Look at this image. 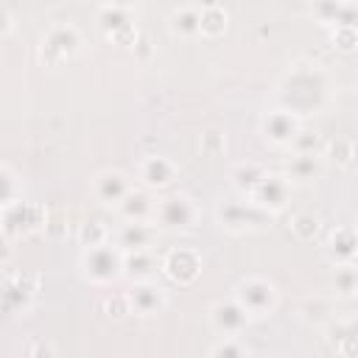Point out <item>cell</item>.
Here are the masks:
<instances>
[{"label":"cell","instance_id":"23","mask_svg":"<svg viewBox=\"0 0 358 358\" xmlns=\"http://www.w3.org/2000/svg\"><path fill=\"white\" fill-rule=\"evenodd\" d=\"M296 316L305 322V324H313V327H327L333 319H336V305L330 296H305L296 308Z\"/></svg>","mask_w":358,"mask_h":358},{"label":"cell","instance_id":"9","mask_svg":"<svg viewBox=\"0 0 358 358\" xmlns=\"http://www.w3.org/2000/svg\"><path fill=\"white\" fill-rule=\"evenodd\" d=\"M95 22L98 28L103 31V36L120 48H131L137 42V28H134V17H131V8L126 6H98V14H95Z\"/></svg>","mask_w":358,"mask_h":358},{"label":"cell","instance_id":"15","mask_svg":"<svg viewBox=\"0 0 358 358\" xmlns=\"http://www.w3.org/2000/svg\"><path fill=\"white\" fill-rule=\"evenodd\" d=\"M176 176H179V168H176L168 157H162V154H148V157H143L140 165H137V179H140V185L148 187V190H154V193L168 190V187L176 182Z\"/></svg>","mask_w":358,"mask_h":358},{"label":"cell","instance_id":"18","mask_svg":"<svg viewBox=\"0 0 358 358\" xmlns=\"http://www.w3.org/2000/svg\"><path fill=\"white\" fill-rule=\"evenodd\" d=\"M168 34L173 39L190 42L201 36V8L193 3H182L168 14Z\"/></svg>","mask_w":358,"mask_h":358},{"label":"cell","instance_id":"35","mask_svg":"<svg viewBox=\"0 0 358 358\" xmlns=\"http://www.w3.org/2000/svg\"><path fill=\"white\" fill-rule=\"evenodd\" d=\"M330 39H333V48L350 53L358 48V28H350V25H338V28H330Z\"/></svg>","mask_w":358,"mask_h":358},{"label":"cell","instance_id":"41","mask_svg":"<svg viewBox=\"0 0 358 358\" xmlns=\"http://www.w3.org/2000/svg\"><path fill=\"white\" fill-rule=\"evenodd\" d=\"M193 6H199V8H210V6H221V0H190Z\"/></svg>","mask_w":358,"mask_h":358},{"label":"cell","instance_id":"6","mask_svg":"<svg viewBox=\"0 0 358 358\" xmlns=\"http://www.w3.org/2000/svg\"><path fill=\"white\" fill-rule=\"evenodd\" d=\"M232 296H235V299L241 302V308L252 316V322L271 316V313L277 310V305H280V291H277V285H274L271 280H266V277H243V280L235 285Z\"/></svg>","mask_w":358,"mask_h":358},{"label":"cell","instance_id":"36","mask_svg":"<svg viewBox=\"0 0 358 358\" xmlns=\"http://www.w3.org/2000/svg\"><path fill=\"white\" fill-rule=\"evenodd\" d=\"M201 151L204 154H221L224 151V134L218 129H207L201 134Z\"/></svg>","mask_w":358,"mask_h":358},{"label":"cell","instance_id":"12","mask_svg":"<svg viewBox=\"0 0 358 358\" xmlns=\"http://www.w3.org/2000/svg\"><path fill=\"white\" fill-rule=\"evenodd\" d=\"M291 196H294V182H291L285 173H271V171H268L249 199H252L257 207H263L266 213L280 215V213L291 204Z\"/></svg>","mask_w":358,"mask_h":358},{"label":"cell","instance_id":"4","mask_svg":"<svg viewBox=\"0 0 358 358\" xmlns=\"http://www.w3.org/2000/svg\"><path fill=\"white\" fill-rule=\"evenodd\" d=\"M84 48V36L81 31L73 25V22H59V25H50L42 39H39V59L48 64V67H59L70 59H76Z\"/></svg>","mask_w":358,"mask_h":358},{"label":"cell","instance_id":"17","mask_svg":"<svg viewBox=\"0 0 358 358\" xmlns=\"http://www.w3.org/2000/svg\"><path fill=\"white\" fill-rule=\"evenodd\" d=\"M129 296H131V310H134V316H143V319L159 316V313L168 308V294H165L154 280L134 282V288L129 291Z\"/></svg>","mask_w":358,"mask_h":358},{"label":"cell","instance_id":"33","mask_svg":"<svg viewBox=\"0 0 358 358\" xmlns=\"http://www.w3.org/2000/svg\"><path fill=\"white\" fill-rule=\"evenodd\" d=\"M0 185H3V190H0L3 207H8V204H14V201L22 199V182H20V176L11 171V165H3V168H0Z\"/></svg>","mask_w":358,"mask_h":358},{"label":"cell","instance_id":"1","mask_svg":"<svg viewBox=\"0 0 358 358\" xmlns=\"http://www.w3.org/2000/svg\"><path fill=\"white\" fill-rule=\"evenodd\" d=\"M330 95H333V81L313 62L291 64L277 84V106H282L299 117L322 112L330 103Z\"/></svg>","mask_w":358,"mask_h":358},{"label":"cell","instance_id":"3","mask_svg":"<svg viewBox=\"0 0 358 358\" xmlns=\"http://www.w3.org/2000/svg\"><path fill=\"white\" fill-rule=\"evenodd\" d=\"M154 224L159 227V232H173V235L193 232L199 224V207L187 193H165L157 199Z\"/></svg>","mask_w":358,"mask_h":358},{"label":"cell","instance_id":"31","mask_svg":"<svg viewBox=\"0 0 358 358\" xmlns=\"http://www.w3.org/2000/svg\"><path fill=\"white\" fill-rule=\"evenodd\" d=\"M344 3H347V0H313V3H310V17H313L319 25L333 28L336 20H338V14H341V8H344Z\"/></svg>","mask_w":358,"mask_h":358},{"label":"cell","instance_id":"10","mask_svg":"<svg viewBox=\"0 0 358 358\" xmlns=\"http://www.w3.org/2000/svg\"><path fill=\"white\" fill-rule=\"evenodd\" d=\"M302 129V117L282 109V106H271L263 117H260V137L271 145V148H291L294 137Z\"/></svg>","mask_w":358,"mask_h":358},{"label":"cell","instance_id":"11","mask_svg":"<svg viewBox=\"0 0 358 358\" xmlns=\"http://www.w3.org/2000/svg\"><path fill=\"white\" fill-rule=\"evenodd\" d=\"M90 190L95 196V201L101 207H109V210H117L120 201L134 190V179L117 168H103L92 176L90 182Z\"/></svg>","mask_w":358,"mask_h":358},{"label":"cell","instance_id":"2","mask_svg":"<svg viewBox=\"0 0 358 358\" xmlns=\"http://www.w3.org/2000/svg\"><path fill=\"white\" fill-rule=\"evenodd\" d=\"M271 218H274L271 213H266L246 196L218 201V207H215V224L229 235H246V232L266 229L271 224Z\"/></svg>","mask_w":358,"mask_h":358},{"label":"cell","instance_id":"16","mask_svg":"<svg viewBox=\"0 0 358 358\" xmlns=\"http://www.w3.org/2000/svg\"><path fill=\"white\" fill-rule=\"evenodd\" d=\"M159 238V227L154 221H123L112 232V243L120 252H137V249H151Z\"/></svg>","mask_w":358,"mask_h":358},{"label":"cell","instance_id":"7","mask_svg":"<svg viewBox=\"0 0 358 358\" xmlns=\"http://www.w3.org/2000/svg\"><path fill=\"white\" fill-rule=\"evenodd\" d=\"M36 291H39V274H31V271H6L3 274V291H0L3 310L8 316H25L34 308Z\"/></svg>","mask_w":358,"mask_h":358},{"label":"cell","instance_id":"27","mask_svg":"<svg viewBox=\"0 0 358 358\" xmlns=\"http://www.w3.org/2000/svg\"><path fill=\"white\" fill-rule=\"evenodd\" d=\"M227 28H229V14L224 11V6L201 8V36L204 39H218L227 34Z\"/></svg>","mask_w":358,"mask_h":358},{"label":"cell","instance_id":"28","mask_svg":"<svg viewBox=\"0 0 358 358\" xmlns=\"http://www.w3.org/2000/svg\"><path fill=\"white\" fill-rule=\"evenodd\" d=\"M207 355L210 358H249L252 347L241 336H218V341L210 344Z\"/></svg>","mask_w":358,"mask_h":358},{"label":"cell","instance_id":"20","mask_svg":"<svg viewBox=\"0 0 358 358\" xmlns=\"http://www.w3.org/2000/svg\"><path fill=\"white\" fill-rule=\"evenodd\" d=\"M324 168H327L324 154H291V159L285 165V176L294 185H310V182L322 179Z\"/></svg>","mask_w":358,"mask_h":358},{"label":"cell","instance_id":"8","mask_svg":"<svg viewBox=\"0 0 358 358\" xmlns=\"http://www.w3.org/2000/svg\"><path fill=\"white\" fill-rule=\"evenodd\" d=\"M45 224H48V213H45L42 204L20 199V201L3 207V235H6V241L28 238V235L45 229Z\"/></svg>","mask_w":358,"mask_h":358},{"label":"cell","instance_id":"25","mask_svg":"<svg viewBox=\"0 0 358 358\" xmlns=\"http://www.w3.org/2000/svg\"><path fill=\"white\" fill-rule=\"evenodd\" d=\"M358 157V148L350 137H336V140H327L324 143V159L327 165H336V168H350Z\"/></svg>","mask_w":358,"mask_h":358},{"label":"cell","instance_id":"38","mask_svg":"<svg viewBox=\"0 0 358 358\" xmlns=\"http://www.w3.org/2000/svg\"><path fill=\"white\" fill-rule=\"evenodd\" d=\"M129 50H131L140 62H148V59H151V53H154V45H151V39H148L145 34H140V36H137V42H134Z\"/></svg>","mask_w":358,"mask_h":358},{"label":"cell","instance_id":"34","mask_svg":"<svg viewBox=\"0 0 358 358\" xmlns=\"http://www.w3.org/2000/svg\"><path fill=\"white\" fill-rule=\"evenodd\" d=\"M103 313L112 316V319H126V316H131V313H134V310H131V296H129V294H109V296L103 299Z\"/></svg>","mask_w":358,"mask_h":358},{"label":"cell","instance_id":"29","mask_svg":"<svg viewBox=\"0 0 358 358\" xmlns=\"http://www.w3.org/2000/svg\"><path fill=\"white\" fill-rule=\"evenodd\" d=\"M76 241H78L81 249H95V246H101V243H109V241H112V232H109V227L101 224V221H84V224L76 229Z\"/></svg>","mask_w":358,"mask_h":358},{"label":"cell","instance_id":"21","mask_svg":"<svg viewBox=\"0 0 358 358\" xmlns=\"http://www.w3.org/2000/svg\"><path fill=\"white\" fill-rule=\"evenodd\" d=\"M157 271H162V260H157L151 249L123 252V277H129L131 282L154 280Z\"/></svg>","mask_w":358,"mask_h":358},{"label":"cell","instance_id":"26","mask_svg":"<svg viewBox=\"0 0 358 358\" xmlns=\"http://www.w3.org/2000/svg\"><path fill=\"white\" fill-rule=\"evenodd\" d=\"M288 229H291V235H294L296 241L310 243V241H316V238H319V232H322V218H319L316 213L302 210V213H294V215H291Z\"/></svg>","mask_w":358,"mask_h":358},{"label":"cell","instance_id":"43","mask_svg":"<svg viewBox=\"0 0 358 358\" xmlns=\"http://www.w3.org/2000/svg\"><path fill=\"white\" fill-rule=\"evenodd\" d=\"M355 294H358V285H355Z\"/></svg>","mask_w":358,"mask_h":358},{"label":"cell","instance_id":"42","mask_svg":"<svg viewBox=\"0 0 358 358\" xmlns=\"http://www.w3.org/2000/svg\"><path fill=\"white\" fill-rule=\"evenodd\" d=\"M355 229H358V218H355Z\"/></svg>","mask_w":358,"mask_h":358},{"label":"cell","instance_id":"40","mask_svg":"<svg viewBox=\"0 0 358 358\" xmlns=\"http://www.w3.org/2000/svg\"><path fill=\"white\" fill-rule=\"evenodd\" d=\"M101 6H126V8H134L137 0H98Z\"/></svg>","mask_w":358,"mask_h":358},{"label":"cell","instance_id":"22","mask_svg":"<svg viewBox=\"0 0 358 358\" xmlns=\"http://www.w3.org/2000/svg\"><path fill=\"white\" fill-rule=\"evenodd\" d=\"M327 255L333 263H355L358 257V229L355 224L336 227L327 238Z\"/></svg>","mask_w":358,"mask_h":358},{"label":"cell","instance_id":"24","mask_svg":"<svg viewBox=\"0 0 358 358\" xmlns=\"http://www.w3.org/2000/svg\"><path fill=\"white\" fill-rule=\"evenodd\" d=\"M268 171L260 165V162H255V159H246V162H238L235 168H232V173H229V182H232V187H235V193L238 196H252L255 193V187L263 182V176H266Z\"/></svg>","mask_w":358,"mask_h":358},{"label":"cell","instance_id":"37","mask_svg":"<svg viewBox=\"0 0 358 358\" xmlns=\"http://www.w3.org/2000/svg\"><path fill=\"white\" fill-rule=\"evenodd\" d=\"M22 352L28 358H50V355H56V347L50 341H31V344H25Z\"/></svg>","mask_w":358,"mask_h":358},{"label":"cell","instance_id":"5","mask_svg":"<svg viewBox=\"0 0 358 358\" xmlns=\"http://www.w3.org/2000/svg\"><path fill=\"white\" fill-rule=\"evenodd\" d=\"M81 277L92 285H112L117 277H123V252L109 241L95 249H84L78 260Z\"/></svg>","mask_w":358,"mask_h":358},{"label":"cell","instance_id":"30","mask_svg":"<svg viewBox=\"0 0 358 358\" xmlns=\"http://www.w3.org/2000/svg\"><path fill=\"white\" fill-rule=\"evenodd\" d=\"M355 285H358V266L355 263H336V271H333V288L336 294H355Z\"/></svg>","mask_w":358,"mask_h":358},{"label":"cell","instance_id":"13","mask_svg":"<svg viewBox=\"0 0 358 358\" xmlns=\"http://www.w3.org/2000/svg\"><path fill=\"white\" fill-rule=\"evenodd\" d=\"M207 322H210L213 333H218V336H243L252 316L241 308V302L235 296H229V299H218L207 308Z\"/></svg>","mask_w":358,"mask_h":358},{"label":"cell","instance_id":"39","mask_svg":"<svg viewBox=\"0 0 358 358\" xmlns=\"http://www.w3.org/2000/svg\"><path fill=\"white\" fill-rule=\"evenodd\" d=\"M11 31H14V17L8 11H3V39L11 36Z\"/></svg>","mask_w":358,"mask_h":358},{"label":"cell","instance_id":"19","mask_svg":"<svg viewBox=\"0 0 358 358\" xmlns=\"http://www.w3.org/2000/svg\"><path fill=\"white\" fill-rule=\"evenodd\" d=\"M154 210H157V196L148 187H134L120 207L115 210L120 221H154Z\"/></svg>","mask_w":358,"mask_h":358},{"label":"cell","instance_id":"32","mask_svg":"<svg viewBox=\"0 0 358 358\" xmlns=\"http://www.w3.org/2000/svg\"><path fill=\"white\" fill-rule=\"evenodd\" d=\"M288 151L291 154H324V140H322L319 131H310V129L302 126Z\"/></svg>","mask_w":358,"mask_h":358},{"label":"cell","instance_id":"14","mask_svg":"<svg viewBox=\"0 0 358 358\" xmlns=\"http://www.w3.org/2000/svg\"><path fill=\"white\" fill-rule=\"evenodd\" d=\"M204 268V260L190 246H176L162 257V274L176 285H193Z\"/></svg>","mask_w":358,"mask_h":358}]
</instances>
